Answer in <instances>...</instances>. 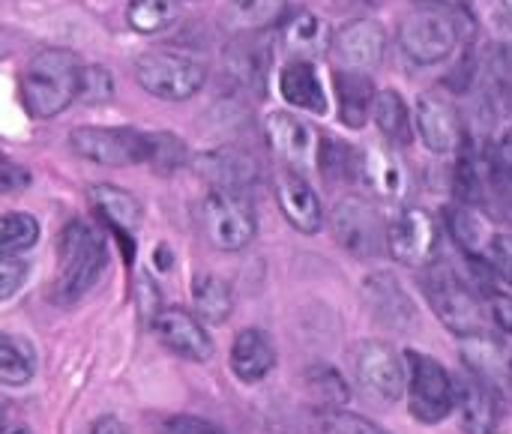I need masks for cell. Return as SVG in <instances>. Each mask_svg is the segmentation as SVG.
Here are the masks:
<instances>
[{
	"label": "cell",
	"mask_w": 512,
	"mask_h": 434,
	"mask_svg": "<svg viewBox=\"0 0 512 434\" xmlns=\"http://www.w3.org/2000/svg\"><path fill=\"white\" fill-rule=\"evenodd\" d=\"M84 63L69 48H42L30 57L21 75V102L33 120L63 114L81 93Z\"/></svg>",
	"instance_id": "6da1fadb"
},
{
	"label": "cell",
	"mask_w": 512,
	"mask_h": 434,
	"mask_svg": "<svg viewBox=\"0 0 512 434\" xmlns=\"http://www.w3.org/2000/svg\"><path fill=\"white\" fill-rule=\"evenodd\" d=\"M105 264H108L105 237L81 219L66 222L57 237V273L51 282V303L57 306L78 303L99 282Z\"/></svg>",
	"instance_id": "7a4b0ae2"
},
{
	"label": "cell",
	"mask_w": 512,
	"mask_h": 434,
	"mask_svg": "<svg viewBox=\"0 0 512 434\" xmlns=\"http://www.w3.org/2000/svg\"><path fill=\"white\" fill-rule=\"evenodd\" d=\"M423 294L435 312V318L459 339L477 336V333H489L492 318L486 315L480 297L471 291V285L450 267L441 261H432L423 267L420 276Z\"/></svg>",
	"instance_id": "3957f363"
},
{
	"label": "cell",
	"mask_w": 512,
	"mask_h": 434,
	"mask_svg": "<svg viewBox=\"0 0 512 434\" xmlns=\"http://www.w3.org/2000/svg\"><path fill=\"white\" fill-rule=\"evenodd\" d=\"M135 81L156 99L186 102L207 84V66L177 51H144L132 63Z\"/></svg>",
	"instance_id": "277c9868"
},
{
	"label": "cell",
	"mask_w": 512,
	"mask_h": 434,
	"mask_svg": "<svg viewBox=\"0 0 512 434\" xmlns=\"http://www.w3.org/2000/svg\"><path fill=\"white\" fill-rule=\"evenodd\" d=\"M405 372H408V408L411 417L423 426H438L456 411V390L453 375L429 354L405 351Z\"/></svg>",
	"instance_id": "5b68a950"
},
{
	"label": "cell",
	"mask_w": 512,
	"mask_h": 434,
	"mask_svg": "<svg viewBox=\"0 0 512 434\" xmlns=\"http://www.w3.org/2000/svg\"><path fill=\"white\" fill-rule=\"evenodd\" d=\"M201 228L207 240L222 252L246 249L258 234V219L246 192L210 189L201 204Z\"/></svg>",
	"instance_id": "8992f818"
},
{
	"label": "cell",
	"mask_w": 512,
	"mask_h": 434,
	"mask_svg": "<svg viewBox=\"0 0 512 434\" xmlns=\"http://www.w3.org/2000/svg\"><path fill=\"white\" fill-rule=\"evenodd\" d=\"M336 243L354 258H378L387 249V222L366 195H345L330 213Z\"/></svg>",
	"instance_id": "52a82bcc"
},
{
	"label": "cell",
	"mask_w": 512,
	"mask_h": 434,
	"mask_svg": "<svg viewBox=\"0 0 512 434\" xmlns=\"http://www.w3.org/2000/svg\"><path fill=\"white\" fill-rule=\"evenodd\" d=\"M348 363H351L354 381L360 384V390L369 399H375L381 405H393L402 399L408 372L393 345L378 342V339H363V342L351 345Z\"/></svg>",
	"instance_id": "ba28073f"
},
{
	"label": "cell",
	"mask_w": 512,
	"mask_h": 434,
	"mask_svg": "<svg viewBox=\"0 0 512 434\" xmlns=\"http://www.w3.org/2000/svg\"><path fill=\"white\" fill-rule=\"evenodd\" d=\"M69 147L87 162L111 165V168H129V165H147L150 156V132L123 126H78L69 132Z\"/></svg>",
	"instance_id": "9c48e42d"
},
{
	"label": "cell",
	"mask_w": 512,
	"mask_h": 434,
	"mask_svg": "<svg viewBox=\"0 0 512 434\" xmlns=\"http://www.w3.org/2000/svg\"><path fill=\"white\" fill-rule=\"evenodd\" d=\"M462 42V27L444 12L417 9L402 18L399 24V48L417 66H438L444 63L456 45Z\"/></svg>",
	"instance_id": "30bf717a"
},
{
	"label": "cell",
	"mask_w": 512,
	"mask_h": 434,
	"mask_svg": "<svg viewBox=\"0 0 512 434\" xmlns=\"http://www.w3.org/2000/svg\"><path fill=\"white\" fill-rule=\"evenodd\" d=\"M441 246L438 219L423 207H402L387 222V252L396 264L405 267H426L435 261Z\"/></svg>",
	"instance_id": "8fae6325"
},
{
	"label": "cell",
	"mask_w": 512,
	"mask_h": 434,
	"mask_svg": "<svg viewBox=\"0 0 512 434\" xmlns=\"http://www.w3.org/2000/svg\"><path fill=\"white\" fill-rule=\"evenodd\" d=\"M462 363L486 387H492L501 402H512V345L492 333H477L462 339Z\"/></svg>",
	"instance_id": "7c38bea8"
},
{
	"label": "cell",
	"mask_w": 512,
	"mask_h": 434,
	"mask_svg": "<svg viewBox=\"0 0 512 434\" xmlns=\"http://www.w3.org/2000/svg\"><path fill=\"white\" fill-rule=\"evenodd\" d=\"M363 300H366V309L369 315L384 327V330H393V333H405L417 324V303L408 297V291L402 288V282L387 273V270H378V273H369L366 282H363Z\"/></svg>",
	"instance_id": "4fadbf2b"
},
{
	"label": "cell",
	"mask_w": 512,
	"mask_h": 434,
	"mask_svg": "<svg viewBox=\"0 0 512 434\" xmlns=\"http://www.w3.org/2000/svg\"><path fill=\"white\" fill-rule=\"evenodd\" d=\"M153 333L159 336V342L192 363H207L216 354V345L210 339V333L204 330L201 318L195 312L186 309H159V315L153 318Z\"/></svg>",
	"instance_id": "5bb4252c"
},
{
	"label": "cell",
	"mask_w": 512,
	"mask_h": 434,
	"mask_svg": "<svg viewBox=\"0 0 512 434\" xmlns=\"http://www.w3.org/2000/svg\"><path fill=\"white\" fill-rule=\"evenodd\" d=\"M330 51L336 54V60L345 69H360L369 72L375 66H381L384 51H387V30L381 21L375 18H357L342 24L333 33V45Z\"/></svg>",
	"instance_id": "9a60e30c"
},
{
	"label": "cell",
	"mask_w": 512,
	"mask_h": 434,
	"mask_svg": "<svg viewBox=\"0 0 512 434\" xmlns=\"http://www.w3.org/2000/svg\"><path fill=\"white\" fill-rule=\"evenodd\" d=\"M414 132L426 144V150L447 156L456 153L465 144V123L459 108L444 99V96H423L417 102V117H414Z\"/></svg>",
	"instance_id": "2e32d148"
},
{
	"label": "cell",
	"mask_w": 512,
	"mask_h": 434,
	"mask_svg": "<svg viewBox=\"0 0 512 434\" xmlns=\"http://www.w3.org/2000/svg\"><path fill=\"white\" fill-rule=\"evenodd\" d=\"M276 201L285 213V219L300 231V234H318L324 225V207L312 183L303 177V171H294L282 165L273 177Z\"/></svg>",
	"instance_id": "e0dca14e"
},
{
	"label": "cell",
	"mask_w": 512,
	"mask_h": 434,
	"mask_svg": "<svg viewBox=\"0 0 512 434\" xmlns=\"http://www.w3.org/2000/svg\"><path fill=\"white\" fill-rule=\"evenodd\" d=\"M453 390H456V411L462 420V432L495 434L501 423V396L468 369L453 378Z\"/></svg>",
	"instance_id": "ac0fdd59"
},
{
	"label": "cell",
	"mask_w": 512,
	"mask_h": 434,
	"mask_svg": "<svg viewBox=\"0 0 512 434\" xmlns=\"http://www.w3.org/2000/svg\"><path fill=\"white\" fill-rule=\"evenodd\" d=\"M264 135L273 147V153L294 171H303L315 162L318 138L309 123L294 117L291 111H270L264 120Z\"/></svg>",
	"instance_id": "d6986e66"
},
{
	"label": "cell",
	"mask_w": 512,
	"mask_h": 434,
	"mask_svg": "<svg viewBox=\"0 0 512 434\" xmlns=\"http://www.w3.org/2000/svg\"><path fill=\"white\" fill-rule=\"evenodd\" d=\"M360 180L384 201H402L411 192V171L390 144H375L360 153Z\"/></svg>",
	"instance_id": "ffe728a7"
},
{
	"label": "cell",
	"mask_w": 512,
	"mask_h": 434,
	"mask_svg": "<svg viewBox=\"0 0 512 434\" xmlns=\"http://www.w3.org/2000/svg\"><path fill=\"white\" fill-rule=\"evenodd\" d=\"M195 171L210 183V189L246 192L258 183V162L246 150L219 147L195 156Z\"/></svg>",
	"instance_id": "44dd1931"
},
{
	"label": "cell",
	"mask_w": 512,
	"mask_h": 434,
	"mask_svg": "<svg viewBox=\"0 0 512 434\" xmlns=\"http://www.w3.org/2000/svg\"><path fill=\"white\" fill-rule=\"evenodd\" d=\"M270 51L261 45L258 33H237L234 42L225 48V75L240 87L261 93L267 87Z\"/></svg>",
	"instance_id": "7402d4cb"
},
{
	"label": "cell",
	"mask_w": 512,
	"mask_h": 434,
	"mask_svg": "<svg viewBox=\"0 0 512 434\" xmlns=\"http://www.w3.org/2000/svg\"><path fill=\"white\" fill-rule=\"evenodd\" d=\"M282 42L294 60H315L330 51L333 30H330L327 18H321L309 9H300L282 21Z\"/></svg>",
	"instance_id": "603a6c76"
},
{
	"label": "cell",
	"mask_w": 512,
	"mask_h": 434,
	"mask_svg": "<svg viewBox=\"0 0 512 434\" xmlns=\"http://www.w3.org/2000/svg\"><path fill=\"white\" fill-rule=\"evenodd\" d=\"M333 87H336L339 120L348 129H363L372 117V105L378 96L372 75H366L360 69H339L333 75Z\"/></svg>",
	"instance_id": "cb8c5ba5"
},
{
	"label": "cell",
	"mask_w": 512,
	"mask_h": 434,
	"mask_svg": "<svg viewBox=\"0 0 512 434\" xmlns=\"http://www.w3.org/2000/svg\"><path fill=\"white\" fill-rule=\"evenodd\" d=\"M279 93L288 105L309 111V114H327V90L321 84V75L312 60H288L279 72Z\"/></svg>",
	"instance_id": "d4e9b609"
},
{
	"label": "cell",
	"mask_w": 512,
	"mask_h": 434,
	"mask_svg": "<svg viewBox=\"0 0 512 434\" xmlns=\"http://www.w3.org/2000/svg\"><path fill=\"white\" fill-rule=\"evenodd\" d=\"M276 369V348L264 330H240L231 345V372L243 384H258Z\"/></svg>",
	"instance_id": "484cf974"
},
{
	"label": "cell",
	"mask_w": 512,
	"mask_h": 434,
	"mask_svg": "<svg viewBox=\"0 0 512 434\" xmlns=\"http://www.w3.org/2000/svg\"><path fill=\"white\" fill-rule=\"evenodd\" d=\"M90 198H93V207L102 213V219L111 225V231L123 240H129V234L141 225L144 219V207L141 201L120 189V186H111V183H99L90 189Z\"/></svg>",
	"instance_id": "4316f807"
},
{
	"label": "cell",
	"mask_w": 512,
	"mask_h": 434,
	"mask_svg": "<svg viewBox=\"0 0 512 434\" xmlns=\"http://www.w3.org/2000/svg\"><path fill=\"white\" fill-rule=\"evenodd\" d=\"M288 15V0H228L222 9V24L234 33H261L282 24Z\"/></svg>",
	"instance_id": "83f0119b"
},
{
	"label": "cell",
	"mask_w": 512,
	"mask_h": 434,
	"mask_svg": "<svg viewBox=\"0 0 512 434\" xmlns=\"http://www.w3.org/2000/svg\"><path fill=\"white\" fill-rule=\"evenodd\" d=\"M372 117L378 132L387 138L390 147H408L414 141V120L408 111V102L402 99L399 90H381L372 105Z\"/></svg>",
	"instance_id": "f1b7e54d"
},
{
	"label": "cell",
	"mask_w": 512,
	"mask_h": 434,
	"mask_svg": "<svg viewBox=\"0 0 512 434\" xmlns=\"http://www.w3.org/2000/svg\"><path fill=\"white\" fill-rule=\"evenodd\" d=\"M315 165L321 168L324 180H330V183H354V180H360V153L348 141H342L336 135L318 138Z\"/></svg>",
	"instance_id": "f546056e"
},
{
	"label": "cell",
	"mask_w": 512,
	"mask_h": 434,
	"mask_svg": "<svg viewBox=\"0 0 512 434\" xmlns=\"http://www.w3.org/2000/svg\"><path fill=\"white\" fill-rule=\"evenodd\" d=\"M192 306L195 315L207 324H225L234 309V294L225 279L213 273H201L192 282Z\"/></svg>",
	"instance_id": "4dcf8cb0"
},
{
	"label": "cell",
	"mask_w": 512,
	"mask_h": 434,
	"mask_svg": "<svg viewBox=\"0 0 512 434\" xmlns=\"http://www.w3.org/2000/svg\"><path fill=\"white\" fill-rule=\"evenodd\" d=\"M444 222H447L450 237H453L456 246L462 249V255H465L471 264H483V252H486V243H489L492 234H489L486 225L468 210V204L447 207Z\"/></svg>",
	"instance_id": "1f68e13d"
},
{
	"label": "cell",
	"mask_w": 512,
	"mask_h": 434,
	"mask_svg": "<svg viewBox=\"0 0 512 434\" xmlns=\"http://www.w3.org/2000/svg\"><path fill=\"white\" fill-rule=\"evenodd\" d=\"M36 375V354L27 339L0 333V384L24 387Z\"/></svg>",
	"instance_id": "d6a6232c"
},
{
	"label": "cell",
	"mask_w": 512,
	"mask_h": 434,
	"mask_svg": "<svg viewBox=\"0 0 512 434\" xmlns=\"http://www.w3.org/2000/svg\"><path fill=\"white\" fill-rule=\"evenodd\" d=\"M303 387L306 393L321 405V408H342L351 399V387L342 378L339 369L327 366V363H315L303 372Z\"/></svg>",
	"instance_id": "836d02e7"
},
{
	"label": "cell",
	"mask_w": 512,
	"mask_h": 434,
	"mask_svg": "<svg viewBox=\"0 0 512 434\" xmlns=\"http://www.w3.org/2000/svg\"><path fill=\"white\" fill-rule=\"evenodd\" d=\"M180 15L177 0H132L126 9V21L138 33H159L171 27Z\"/></svg>",
	"instance_id": "e575fe53"
},
{
	"label": "cell",
	"mask_w": 512,
	"mask_h": 434,
	"mask_svg": "<svg viewBox=\"0 0 512 434\" xmlns=\"http://www.w3.org/2000/svg\"><path fill=\"white\" fill-rule=\"evenodd\" d=\"M309 432L312 434H387L378 423L342 411V408H318L309 420Z\"/></svg>",
	"instance_id": "d590c367"
},
{
	"label": "cell",
	"mask_w": 512,
	"mask_h": 434,
	"mask_svg": "<svg viewBox=\"0 0 512 434\" xmlns=\"http://www.w3.org/2000/svg\"><path fill=\"white\" fill-rule=\"evenodd\" d=\"M39 240V222L30 213L9 210L0 216V252H24Z\"/></svg>",
	"instance_id": "8d00e7d4"
},
{
	"label": "cell",
	"mask_w": 512,
	"mask_h": 434,
	"mask_svg": "<svg viewBox=\"0 0 512 434\" xmlns=\"http://www.w3.org/2000/svg\"><path fill=\"white\" fill-rule=\"evenodd\" d=\"M186 162H189V150L183 138H177L174 132H150V156H147L150 168L171 174L183 168Z\"/></svg>",
	"instance_id": "74e56055"
},
{
	"label": "cell",
	"mask_w": 512,
	"mask_h": 434,
	"mask_svg": "<svg viewBox=\"0 0 512 434\" xmlns=\"http://www.w3.org/2000/svg\"><path fill=\"white\" fill-rule=\"evenodd\" d=\"M483 267L495 273L501 282L512 288V237L510 234H492L483 252Z\"/></svg>",
	"instance_id": "f35d334b"
},
{
	"label": "cell",
	"mask_w": 512,
	"mask_h": 434,
	"mask_svg": "<svg viewBox=\"0 0 512 434\" xmlns=\"http://www.w3.org/2000/svg\"><path fill=\"white\" fill-rule=\"evenodd\" d=\"M111 93H114L111 72H108L105 66H84V72H81V93H78V99H84V102L96 105V102L111 99Z\"/></svg>",
	"instance_id": "ab89813d"
},
{
	"label": "cell",
	"mask_w": 512,
	"mask_h": 434,
	"mask_svg": "<svg viewBox=\"0 0 512 434\" xmlns=\"http://www.w3.org/2000/svg\"><path fill=\"white\" fill-rule=\"evenodd\" d=\"M27 273H30L27 261L15 258L9 252H0V303L9 300L12 294H18V288L24 285Z\"/></svg>",
	"instance_id": "60d3db41"
},
{
	"label": "cell",
	"mask_w": 512,
	"mask_h": 434,
	"mask_svg": "<svg viewBox=\"0 0 512 434\" xmlns=\"http://www.w3.org/2000/svg\"><path fill=\"white\" fill-rule=\"evenodd\" d=\"M414 6L444 12V15H450L453 21H459V27H462V21H468V24L477 30V15H474V3H471V0H414Z\"/></svg>",
	"instance_id": "b9f144b4"
},
{
	"label": "cell",
	"mask_w": 512,
	"mask_h": 434,
	"mask_svg": "<svg viewBox=\"0 0 512 434\" xmlns=\"http://www.w3.org/2000/svg\"><path fill=\"white\" fill-rule=\"evenodd\" d=\"M30 183L27 168H21L18 162H12L9 156L0 153V195H12L18 189H24Z\"/></svg>",
	"instance_id": "7bdbcfd3"
},
{
	"label": "cell",
	"mask_w": 512,
	"mask_h": 434,
	"mask_svg": "<svg viewBox=\"0 0 512 434\" xmlns=\"http://www.w3.org/2000/svg\"><path fill=\"white\" fill-rule=\"evenodd\" d=\"M489 318L498 324L501 333L512 336V294H507V291H489Z\"/></svg>",
	"instance_id": "ee69618b"
},
{
	"label": "cell",
	"mask_w": 512,
	"mask_h": 434,
	"mask_svg": "<svg viewBox=\"0 0 512 434\" xmlns=\"http://www.w3.org/2000/svg\"><path fill=\"white\" fill-rule=\"evenodd\" d=\"M162 434H225L216 423H207L201 417H174L162 426Z\"/></svg>",
	"instance_id": "f6af8a7d"
},
{
	"label": "cell",
	"mask_w": 512,
	"mask_h": 434,
	"mask_svg": "<svg viewBox=\"0 0 512 434\" xmlns=\"http://www.w3.org/2000/svg\"><path fill=\"white\" fill-rule=\"evenodd\" d=\"M138 303H141V315L147 318V324H153V318L159 315V294H156V288H153V282H150V279H141Z\"/></svg>",
	"instance_id": "bcb514c9"
},
{
	"label": "cell",
	"mask_w": 512,
	"mask_h": 434,
	"mask_svg": "<svg viewBox=\"0 0 512 434\" xmlns=\"http://www.w3.org/2000/svg\"><path fill=\"white\" fill-rule=\"evenodd\" d=\"M492 159H495V162L512 177V129H507V132L501 135V141L492 147Z\"/></svg>",
	"instance_id": "7dc6e473"
},
{
	"label": "cell",
	"mask_w": 512,
	"mask_h": 434,
	"mask_svg": "<svg viewBox=\"0 0 512 434\" xmlns=\"http://www.w3.org/2000/svg\"><path fill=\"white\" fill-rule=\"evenodd\" d=\"M90 434H129V432H126V426H123L120 420H114V417H102V420H96V423L90 426Z\"/></svg>",
	"instance_id": "c3c4849f"
},
{
	"label": "cell",
	"mask_w": 512,
	"mask_h": 434,
	"mask_svg": "<svg viewBox=\"0 0 512 434\" xmlns=\"http://www.w3.org/2000/svg\"><path fill=\"white\" fill-rule=\"evenodd\" d=\"M0 434H30V429H24V426H0Z\"/></svg>",
	"instance_id": "681fc988"
},
{
	"label": "cell",
	"mask_w": 512,
	"mask_h": 434,
	"mask_svg": "<svg viewBox=\"0 0 512 434\" xmlns=\"http://www.w3.org/2000/svg\"><path fill=\"white\" fill-rule=\"evenodd\" d=\"M501 3H504V9L510 12V18H512V0H501Z\"/></svg>",
	"instance_id": "f907efd6"
},
{
	"label": "cell",
	"mask_w": 512,
	"mask_h": 434,
	"mask_svg": "<svg viewBox=\"0 0 512 434\" xmlns=\"http://www.w3.org/2000/svg\"><path fill=\"white\" fill-rule=\"evenodd\" d=\"M363 3H378V0H363Z\"/></svg>",
	"instance_id": "816d5d0a"
}]
</instances>
